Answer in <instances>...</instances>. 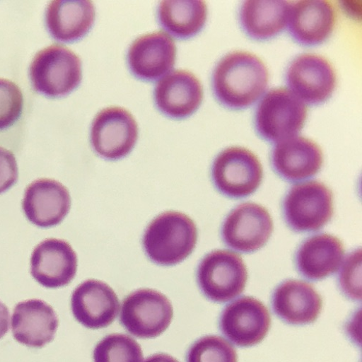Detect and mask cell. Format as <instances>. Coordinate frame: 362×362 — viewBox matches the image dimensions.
<instances>
[{"mask_svg":"<svg viewBox=\"0 0 362 362\" xmlns=\"http://www.w3.org/2000/svg\"><path fill=\"white\" fill-rule=\"evenodd\" d=\"M269 81L262 60L248 52L235 51L221 59L213 74L216 99L233 110L247 108L264 93Z\"/></svg>","mask_w":362,"mask_h":362,"instance_id":"1","label":"cell"},{"mask_svg":"<svg viewBox=\"0 0 362 362\" xmlns=\"http://www.w3.org/2000/svg\"><path fill=\"white\" fill-rule=\"evenodd\" d=\"M197 238V226L188 216L169 211L148 224L142 243L151 260L171 266L183 262L193 252Z\"/></svg>","mask_w":362,"mask_h":362,"instance_id":"2","label":"cell"},{"mask_svg":"<svg viewBox=\"0 0 362 362\" xmlns=\"http://www.w3.org/2000/svg\"><path fill=\"white\" fill-rule=\"evenodd\" d=\"M308 108L286 88L272 89L259 104L255 113V128L261 138L281 142L295 137L303 129Z\"/></svg>","mask_w":362,"mask_h":362,"instance_id":"3","label":"cell"},{"mask_svg":"<svg viewBox=\"0 0 362 362\" xmlns=\"http://www.w3.org/2000/svg\"><path fill=\"white\" fill-rule=\"evenodd\" d=\"M334 214V194L317 180L293 186L282 203L284 219L296 233L320 230L333 218Z\"/></svg>","mask_w":362,"mask_h":362,"instance_id":"4","label":"cell"},{"mask_svg":"<svg viewBox=\"0 0 362 362\" xmlns=\"http://www.w3.org/2000/svg\"><path fill=\"white\" fill-rule=\"evenodd\" d=\"M29 74L39 93L52 98L65 96L81 81V59L65 46L51 45L37 53Z\"/></svg>","mask_w":362,"mask_h":362,"instance_id":"5","label":"cell"},{"mask_svg":"<svg viewBox=\"0 0 362 362\" xmlns=\"http://www.w3.org/2000/svg\"><path fill=\"white\" fill-rule=\"evenodd\" d=\"M197 277L200 290L208 299L225 303L243 293L248 272L240 256L227 250H216L202 259Z\"/></svg>","mask_w":362,"mask_h":362,"instance_id":"6","label":"cell"},{"mask_svg":"<svg viewBox=\"0 0 362 362\" xmlns=\"http://www.w3.org/2000/svg\"><path fill=\"white\" fill-rule=\"evenodd\" d=\"M173 315V305L167 296L153 289L143 288L125 298L119 322L135 337L155 339L170 327Z\"/></svg>","mask_w":362,"mask_h":362,"instance_id":"7","label":"cell"},{"mask_svg":"<svg viewBox=\"0 0 362 362\" xmlns=\"http://www.w3.org/2000/svg\"><path fill=\"white\" fill-rule=\"evenodd\" d=\"M212 179L224 196L243 199L255 193L262 184L263 169L257 156L243 147L226 148L215 159Z\"/></svg>","mask_w":362,"mask_h":362,"instance_id":"8","label":"cell"},{"mask_svg":"<svg viewBox=\"0 0 362 362\" xmlns=\"http://www.w3.org/2000/svg\"><path fill=\"white\" fill-rule=\"evenodd\" d=\"M274 231V222L264 206L252 202L234 208L223 222L221 235L230 249L252 253L262 248Z\"/></svg>","mask_w":362,"mask_h":362,"instance_id":"9","label":"cell"},{"mask_svg":"<svg viewBox=\"0 0 362 362\" xmlns=\"http://www.w3.org/2000/svg\"><path fill=\"white\" fill-rule=\"evenodd\" d=\"M138 125L127 110L110 107L95 117L90 129V142L103 158L116 160L129 155L138 139Z\"/></svg>","mask_w":362,"mask_h":362,"instance_id":"10","label":"cell"},{"mask_svg":"<svg viewBox=\"0 0 362 362\" xmlns=\"http://www.w3.org/2000/svg\"><path fill=\"white\" fill-rule=\"evenodd\" d=\"M286 80L292 93L311 105L326 102L337 86L334 66L326 58L315 54L296 57L287 69Z\"/></svg>","mask_w":362,"mask_h":362,"instance_id":"11","label":"cell"},{"mask_svg":"<svg viewBox=\"0 0 362 362\" xmlns=\"http://www.w3.org/2000/svg\"><path fill=\"white\" fill-rule=\"evenodd\" d=\"M219 325L222 334L233 344L240 347H251L266 337L271 317L261 301L245 296L223 310Z\"/></svg>","mask_w":362,"mask_h":362,"instance_id":"12","label":"cell"},{"mask_svg":"<svg viewBox=\"0 0 362 362\" xmlns=\"http://www.w3.org/2000/svg\"><path fill=\"white\" fill-rule=\"evenodd\" d=\"M71 205L66 187L49 178L38 179L28 186L22 202L27 219L45 228L62 223L69 214Z\"/></svg>","mask_w":362,"mask_h":362,"instance_id":"13","label":"cell"},{"mask_svg":"<svg viewBox=\"0 0 362 362\" xmlns=\"http://www.w3.org/2000/svg\"><path fill=\"white\" fill-rule=\"evenodd\" d=\"M78 267L76 252L66 240L48 238L35 249L31 258V274L48 288L68 286L75 278Z\"/></svg>","mask_w":362,"mask_h":362,"instance_id":"14","label":"cell"},{"mask_svg":"<svg viewBox=\"0 0 362 362\" xmlns=\"http://www.w3.org/2000/svg\"><path fill=\"white\" fill-rule=\"evenodd\" d=\"M119 299L111 287L98 280H88L73 292L71 310L76 320L89 329L110 325L117 317Z\"/></svg>","mask_w":362,"mask_h":362,"instance_id":"15","label":"cell"},{"mask_svg":"<svg viewBox=\"0 0 362 362\" xmlns=\"http://www.w3.org/2000/svg\"><path fill=\"white\" fill-rule=\"evenodd\" d=\"M176 52L175 42L162 32L143 35L129 49V69L139 79L157 80L173 68Z\"/></svg>","mask_w":362,"mask_h":362,"instance_id":"16","label":"cell"},{"mask_svg":"<svg viewBox=\"0 0 362 362\" xmlns=\"http://www.w3.org/2000/svg\"><path fill=\"white\" fill-rule=\"evenodd\" d=\"M275 173L288 182L309 179L321 170L323 154L315 141L293 137L277 144L271 154Z\"/></svg>","mask_w":362,"mask_h":362,"instance_id":"17","label":"cell"},{"mask_svg":"<svg viewBox=\"0 0 362 362\" xmlns=\"http://www.w3.org/2000/svg\"><path fill=\"white\" fill-rule=\"evenodd\" d=\"M337 13L333 4L324 0H305L291 6L288 30L292 38L304 46L325 42L333 33Z\"/></svg>","mask_w":362,"mask_h":362,"instance_id":"18","label":"cell"},{"mask_svg":"<svg viewBox=\"0 0 362 362\" xmlns=\"http://www.w3.org/2000/svg\"><path fill=\"white\" fill-rule=\"evenodd\" d=\"M200 81L188 71L177 70L160 80L154 98L158 110L172 118H185L197 110L203 100Z\"/></svg>","mask_w":362,"mask_h":362,"instance_id":"19","label":"cell"},{"mask_svg":"<svg viewBox=\"0 0 362 362\" xmlns=\"http://www.w3.org/2000/svg\"><path fill=\"white\" fill-rule=\"evenodd\" d=\"M59 320L51 306L40 299L18 303L11 320L16 341L28 347L41 348L53 341Z\"/></svg>","mask_w":362,"mask_h":362,"instance_id":"20","label":"cell"},{"mask_svg":"<svg viewBox=\"0 0 362 362\" xmlns=\"http://www.w3.org/2000/svg\"><path fill=\"white\" fill-rule=\"evenodd\" d=\"M272 308L284 322L289 325L313 323L320 316L322 298L310 284L288 280L281 284L272 296Z\"/></svg>","mask_w":362,"mask_h":362,"instance_id":"21","label":"cell"},{"mask_svg":"<svg viewBox=\"0 0 362 362\" xmlns=\"http://www.w3.org/2000/svg\"><path fill=\"white\" fill-rule=\"evenodd\" d=\"M345 254L341 240L327 233L306 239L296 250L295 265L298 274L310 281H321L339 269Z\"/></svg>","mask_w":362,"mask_h":362,"instance_id":"22","label":"cell"},{"mask_svg":"<svg viewBox=\"0 0 362 362\" xmlns=\"http://www.w3.org/2000/svg\"><path fill=\"white\" fill-rule=\"evenodd\" d=\"M95 20V6L86 0H54L46 11L48 31L60 42L81 39L92 28Z\"/></svg>","mask_w":362,"mask_h":362,"instance_id":"23","label":"cell"},{"mask_svg":"<svg viewBox=\"0 0 362 362\" xmlns=\"http://www.w3.org/2000/svg\"><path fill=\"white\" fill-rule=\"evenodd\" d=\"M291 5L286 1L245 2L240 11V23L245 34L255 40L279 35L288 23Z\"/></svg>","mask_w":362,"mask_h":362,"instance_id":"24","label":"cell"},{"mask_svg":"<svg viewBox=\"0 0 362 362\" xmlns=\"http://www.w3.org/2000/svg\"><path fill=\"white\" fill-rule=\"evenodd\" d=\"M158 21L167 33L177 39H189L197 35L207 18L204 1H163L158 10Z\"/></svg>","mask_w":362,"mask_h":362,"instance_id":"25","label":"cell"},{"mask_svg":"<svg viewBox=\"0 0 362 362\" xmlns=\"http://www.w3.org/2000/svg\"><path fill=\"white\" fill-rule=\"evenodd\" d=\"M94 362H143L139 343L128 335L113 334L100 341L93 353Z\"/></svg>","mask_w":362,"mask_h":362,"instance_id":"26","label":"cell"},{"mask_svg":"<svg viewBox=\"0 0 362 362\" xmlns=\"http://www.w3.org/2000/svg\"><path fill=\"white\" fill-rule=\"evenodd\" d=\"M187 362H238V356L235 349L224 339L208 336L192 345Z\"/></svg>","mask_w":362,"mask_h":362,"instance_id":"27","label":"cell"},{"mask_svg":"<svg viewBox=\"0 0 362 362\" xmlns=\"http://www.w3.org/2000/svg\"><path fill=\"white\" fill-rule=\"evenodd\" d=\"M23 105V97L18 86L8 79L0 78V130L17 122Z\"/></svg>","mask_w":362,"mask_h":362,"instance_id":"28","label":"cell"},{"mask_svg":"<svg viewBox=\"0 0 362 362\" xmlns=\"http://www.w3.org/2000/svg\"><path fill=\"white\" fill-rule=\"evenodd\" d=\"M338 286L348 298L361 300V250L351 252L346 258L338 276Z\"/></svg>","mask_w":362,"mask_h":362,"instance_id":"29","label":"cell"},{"mask_svg":"<svg viewBox=\"0 0 362 362\" xmlns=\"http://www.w3.org/2000/svg\"><path fill=\"white\" fill-rule=\"evenodd\" d=\"M18 178L16 159L11 151L0 146V194L10 189Z\"/></svg>","mask_w":362,"mask_h":362,"instance_id":"30","label":"cell"},{"mask_svg":"<svg viewBox=\"0 0 362 362\" xmlns=\"http://www.w3.org/2000/svg\"><path fill=\"white\" fill-rule=\"evenodd\" d=\"M10 327V312L8 308L0 301V339L8 332Z\"/></svg>","mask_w":362,"mask_h":362,"instance_id":"31","label":"cell"},{"mask_svg":"<svg viewBox=\"0 0 362 362\" xmlns=\"http://www.w3.org/2000/svg\"><path fill=\"white\" fill-rule=\"evenodd\" d=\"M144 362H179L174 357L166 354H156L148 356Z\"/></svg>","mask_w":362,"mask_h":362,"instance_id":"32","label":"cell"}]
</instances>
